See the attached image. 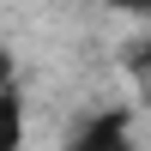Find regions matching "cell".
<instances>
[{
	"instance_id": "cell-4",
	"label": "cell",
	"mask_w": 151,
	"mask_h": 151,
	"mask_svg": "<svg viewBox=\"0 0 151 151\" xmlns=\"http://www.w3.org/2000/svg\"><path fill=\"white\" fill-rule=\"evenodd\" d=\"M109 6H121V12H151V0H109Z\"/></svg>"
},
{
	"instance_id": "cell-1",
	"label": "cell",
	"mask_w": 151,
	"mask_h": 151,
	"mask_svg": "<svg viewBox=\"0 0 151 151\" xmlns=\"http://www.w3.org/2000/svg\"><path fill=\"white\" fill-rule=\"evenodd\" d=\"M73 151H133L127 121H121V115H97V121H85V133L73 139Z\"/></svg>"
},
{
	"instance_id": "cell-2",
	"label": "cell",
	"mask_w": 151,
	"mask_h": 151,
	"mask_svg": "<svg viewBox=\"0 0 151 151\" xmlns=\"http://www.w3.org/2000/svg\"><path fill=\"white\" fill-rule=\"evenodd\" d=\"M18 139H24V103H18V91H0V151H18Z\"/></svg>"
},
{
	"instance_id": "cell-3",
	"label": "cell",
	"mask_w": 151,
	"mask_h": 151,
	"mask_svg": "<svg viewBox=\"0 0 151 151\" xmlns=\"http://www.w3.org/2000/svg\"><path fill=\"white\" fill-rule=\"evenodd\" d=\"M6 85H12V55L0 48V91H6Z\"/></svg>"
},
{
	"instance_id": "cell-5",
	"label": "cell",
	"mask_w": 151,
	"mask_h": 151,
	"mask_svg": "<svg viewBox=\"0 0 151 151\" xmlns=\"http://www.w3.org/2000/svg\"><path fill=\"white\" fill-rule=\"evenodd\" d=\"M145 67H151V48H145Z\"/></svg>"
}]
</instances>
